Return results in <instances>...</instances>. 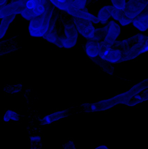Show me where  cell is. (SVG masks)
<instances>
[{
	"label": "cell",
	"mask_w": 148,
	"mask_h": 149,
	"mask_svg": "<svg viewBox=\"0 0 148 149\" xmlns=\"http://www.w3.org/2000/svg\"><path fill=\"white\" fill-rule=\"evenodd\" d=\"M56 7L48 1L46 10L40 15L35 17L30 20L28 26V31L30 36L34 37H43L49 29L52 16Z\"/></svg>",
	"instance_id": "obj_3"
},
{
	"label": "cell",
	"mask_w": 148,
	"mask_h": 149,
	"mask_svg": "<svg viewBox=\"0 0 148 149\" xmlns=\"http://www.w3.org/2000/svg\"><path fill=\"white\" fill-rule=\"evenodd\" d=\"M148 6V0H129L123 10L128 18L133 20Z\"/></svg>",
	"instance_id": "obj_8"
},
{
	"label": "cell",
	"mask_w": 148,
	"mask_h": 149,
	"mask_svg": "<svg viewBox=\"0 0 148 149\" xmlns=\"http://www.w3.org/2000/svg\"><path fill=\"white\" fill-rule=\"evenodd\" d=\"M148 52V36L146 37V40H145V45H144L143 50H142V52H143V53H145V52Z\"/></svg>",
	"instance_id": "obj_16"
},
{
	"label": "cell",
	"mask_w": 148,
	"mask_h": 149,
	"mask_svg": "<svg viewBox=\"0 0 148 149\" xmlns=\"http://www.w3.org/2000/svg\"><path fill=\"white\" fill-rule=\"evenodd\" d=\"M78 34L71 15L56 8L49 30L43 38L59 47L70 49L76 45Z\"/></svg>",
	"instance_id": "obj_1"
},
{
	"label": "cell",
	"mask_w": 148,
	"mask_h": 149,
	"mask_svg": "<svg viewBox=\"0 0 148 149\" xmlns=\"http://www.w3.org/2000/svg\"><path fill=\"white\" fill-rule=\"evenodd\" d=\"M19 119V115L15 112L12 111H8L5 115H4V121H10V120H17Z\"/></svg>",
	"instance_id": "obj_14"
},
{
	"label": "cell",
	"mask_w": 148,
	"mask_h": 149,
	"mask_svg": "<svg viewBox=\"0 0 148 149\" xmlns=\"http://www.w3.org/2000/svg\"><path fill=\"white\" fill-rule=\"evenodd\" d=\"M107 31V25L104 27L100 28L95 30L93 38L89 39L86 45V53L89 58H94L100 56L101 52V47L103 40L106 36Z\"/></svg>",
	"instance_id": "obj_5"
},
{
	"label": "cell",
	"mask_w": 148,
	"mask_h": 149,
	"mask_svg": "<svg viewBox=\"0 0 148 149\" xmlns=\"http://www.w3.org/2000/svg\"><path fill=\"white\" fill-rule=\"evenodd\" d=\"M15 16L16 15H9L1 18V22L0 23V39H2L5 36L9 29V26L15 18Z\"/></svg>",
	"instance_id": "obj_11"
},
{
	"label": "cell",
	"mask_w": 148,
	"mask_h": 149,
	"mask_svg": "<svg viewBox=\"0 0 148 149\" xmlns=\"http://www.w3.org/2000/svg\"><path fill=\"white\" fill-rule=\"evenodd\" d=\"M70 1H71V3H73V1H74V0H70Z\"/></svg>",
	"instance_id": "obj_18"
},
{
	"label": "cell",
	"mask_w": 148,
	"mask_h": 149,
	"mask_svg": "<svg viewBox=\"0 0 148 149\" xmlns=\"http://www.w3.org/2000/svg\"><path fill=\"white\" fill-rule=\"evenodd\" d=\"M97 17L102 24H105L110 17H113L122 26H127L132 23V20L126 17L123 10H118L113 5H105L102 7L99 11Z\"/></svg>",
	"instance_id": "obj_4"
},
{
	"label": "cell",
	"mask_w": 148,
	"mask_h": 149,
	"mask_svg": "<svg viewBox=\"0 0 148 149\" xmlns=\"http://www.w3.org/2000/svg\"><path fill=\"white\" fill-rule=\"evenodd\" d=\"M48 1L49 0H28L20 11V16L26 20H30L33 17L40 15L46 10Z\"/></svg>",
	"instance_id": "obj_6"
},
{
	"label": "cell",
	"mask_w": 148,
	"mask_h": 149,
	"mask_svg": "<svg viewBox=\"0 0 148 149\" xmlns=\"http://www.w3.org/2000/svg\"><path fill=\"white\" fill-rule=\"evenodd\" d=\"M112 5L118 10H123L126 7V0H111Z\"/></svg>",
	"instance_id": "obj_13"
},
{
	"label": "cell",
	"mask_w": 148,
	"mask_h": 149,
	"mask_svg": "<svg viewBox=\"0 0 148 149\" xmlns=\"http://www.w3.org/2000/svg\"><path fill=\"white\" fill-rule=\"evenodd\" d=\"M147 36L135 34L124 40L115 42L110 48L100 55V58L110 63L130 61L142 54Z\"/></svg>",
	"instance_id": "obj_2"
},
{
	"label": "cell",
	"mask_w": 148,
	"mask_h": 149,
	"mask_svg": "<svg viewBox=\"0 0 148 149\" xmlns=\"http://www.w3.org/2000/svg\"><path fill=\"white\" fill-rule=\"evenodd\" d=\"M97 148H107V146H98Z\"/></svg>",
	"instance_id": "obj_17"
},
{
	"label": "cell",
	"mask_w": 148,
	"mask_h": 149,
	"mask_svg": "<svg viewBox=\"0 0 148 149\" xmlns=\"http://www.w3.org/2000/svg\"><path fill=\"white\" fill-rule=\"evenodd\" d=\"M120 32V27L115 21L111 20L107 24V31L106 36L103 40L101 47V52L102 53L107 49L111 47L114 43L115 42L116 39L118 37Z\"/></svg>",
	"instance_id": "obj_7"
},
{
	"label": "cell",
	"mask_w": 148,
	"mask_h": 149,
	"mask_svg": "<svg viewBox=\"0 0 148 149\" xmlns=\"http://www.w3.org/2000/svg\"><path fill=\"white\" fill-rule=\"evenodd\" d=\"M71 17L78 33H80L86 39H90L93 38L96 29L93 26L92 22L80 17H73V16Z\"/></svg>",
	"instance_id": "obj_9"
},
{
	"label": "cell",
	"mask_w": 148,
	"mask_h": 149,
	"mask_svg": "<svg viewBox=\"0 0 148 149\" xmlns=\"http://www.w3.org/2000/svg\"><path fill=\"white\" fill-rule=\"evenodd\" d=\"M87 0H74L72 3L73 6L77 10H81L85 7Z\"/></svg>",
	"instance_id": "obj_15"
},
{
	"label": "cell",
	"mask_w": 148,
	"mask_h": 149,
	"mask_svg": "<svg viewBox=\"0 0 148 149\" xmlns=\"http://www.w3.org/2000/svg\"><path fill=\"white\" fill-rule=\"evenodd\" d=\"M64 111H60L58 112L57 113H53V114H51L49 116H46L44 118V122L45 123H50V122H53V121L58 120L60 118H62V116H63Z\"/></svg>",
	"instance_id": "obj_12"
},
{
	"label": "cell",
	"mask_w": 148,
	"mask_h": 149,
	"mask_svg": "<svg viewBox=\"0 0 148 149\" xmlns=\"http://www.w3.org/2000/svg\"><path fill=\"white\" fill-rule=\"evenodd\" d=\"M133 26L140 31H145L148 29V6L132 22Z\"/></svg>",
	"instance_id": "obj_10"
}]
</instances>
